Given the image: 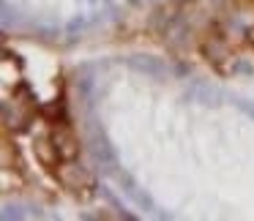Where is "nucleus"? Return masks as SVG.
Instances as JSON below:
<instances>
[{
    "mask_svg": "<svg viewBox=\"0 0 254 221\" xmlns=\"http://www.w3.org/2000/svg\"><path fill=\"white\" fill-rule=\"evenodd\" d=\"M90 150H93V159H96V164H99L104 172H110V175H115V172H118V150L112 148L110 137H107L104 131H99V128H93V137H90Z\"/></svg>",
    "mask_w": 254,
    "mask_h": 221,
    "instance_id": "nucleus-1",
    "label": "nucleus"
},
{
    "mask_svg": "<svg viewBox=\"0 0 254 221\" xmlns=\"http://www.w3.org/2000/svg\"><path fill=\"white\" fill-rule=\"evenodd\" d=\"M115 180H118V186H121V191L126 194V197L131 199L137 208H142L145 213H156V210H159V208H156V202L150 199V194H145L142 188H139V183L134 180L128 172H121V169H118V172H115Z\"/></svg>",
    "mask_w": 254,
    "mask_h": 221,
    "instance_id": "nucleus-2",
    "label": "nucleus"
},
{
    "mask_svg": "<svg viewBox=\"0 0 254 221\" xmlns=\"http://www.w3.org/2000/svg\"><path fill=\"white\" fill-rule=\"evenodd\" d=\"M52 142H55V153L61 156V161H74L79 156V139L68 123H58V131L52 134Z\"/></svg>",
    "mask_w": 254,
    "mask_h": 221,
    "instance_id": "nucleus-3",
    "label": "nucleus"
},
{
    "mask_svg": "<svg viewBox=\"0 0 254 221\" xmlns=\"http://www.w3.org/2000/svg\"><path fill=\"white\" fill-rule=\"evenodd\" d=\"M128 66H131L134 71L150 77V79H164L167 77V66L153 55H131L128 57Z\"/></svg>",
    "mask_w": 254,
    "mask_h": 221,
    "instance_id": "nucleus-4",
    "label": "nucleus"
},
{
    "mask_svg": "<svg viewBox=\"0 0 254 221\" xmlns=\"http://www.w3.org/2000/svg\"><path fill=\"white\" fill-rule=\"evenodd\" d=\"M25 216H41V210L33 208V205H19V202L3 205V219H25Z\"/></svg>",
    "mask_w": 254,
    "mask_h": 221,
    "instance_id": "nucleus-5",
    "label": "nucleus"
},
{
    "mask_svg": "<svg viewBox=\"0 0 254 221\" xmlns=\"http://www.w3.org/2000/svg\"><path fill=\"white\" fill-rule=\"evenodd\" d=\"M101 197H104L107 202H110L112 208L118 210V216H123V219H128V221H134V219H137V216H134V213H128V208H126V205L121 202V199H118V194L112 191L110 186H101Z\"/></svg>",
    "mask_w": 254,
    "mask_h": 221,
    "instance_id": "nucleus-6",
    "label": "nucleus"
},
{
    "mask_svg": "<svg viewBox=\"0 0 254 221\" xmlns=\"http://www.w3.org/2000/svg\"><path fill=\"white\" fill-rule=\"evenodd\" d=\"M235 104H238V110H241L243 115H249V117L254 120V101H249V99H238Z\"/></svg>",
    "mask_w": 254,
    "mask_h": 221,
    "instance_id": "nucleus-7",
    "label": "nucleus"
},
{
    "mask_svg": "<svg viewBox=\"0 0 254 221\" xmlns=\"http://www.w3.org/2000/svg\"><path fill=\"white\" fill-rule=\"evenodd\" d=\"M82 25H85V19H82V17H74L71 22L66 25V33L74 39V36H77V30H82Z\"/></svg>",
    "mask_w": 254,
    "mask_h": 221,
    "instance_id": "nucleus-8",
    "label": "nucleus"
},
{
    "mask_svg": "<svg viewBox=\"0 0 254 221\" xmlns=\"http://www.w3.org/2000/svg\"><path fill=\"white\" fill-rule=\"evenodd\" d=\"M88 3H90V6H96V3H99V0H88Z\"/></svg>",
    "mask_w": 254,
    "mask_h": 221,
    "instance_id": "nucleus-9",
    "label": "nucleus"
}]
</instances>
